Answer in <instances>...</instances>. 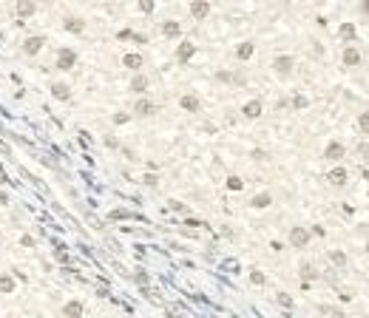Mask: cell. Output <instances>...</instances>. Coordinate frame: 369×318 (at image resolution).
<instances>
[{"label":"cell","instance_id":"cell-1","mask_svg":"<svg viewBox=\"0 0 369 318\" xmlns=\"http://www.w3.org/2000/svg\"><path fill=\"white\" fill-rule=\"evenodd\" d=\"M43 46H46V37L43 34H31V37H26V40H23V54L34 57Z\"/></svg>","mask_w":369,"mask_h":318},{"label":"cell","instance_id":"cell-2","mask_svg":"<svg viewBox=\"0 0 369 318\" xmlns=\"http://www.w3.org/2000/svg\"><path fill=\"white\" fill-rule=\"evenodd\" d=\"M74 63H77V54H74L71 49H60L57 51V68H60V71L74 68Z\"/></svg>","mask_w":369,"mask_h":318},{"label":"cell","instance_id":"cell-3","mask_svg":"<svg viewBox=\"0 0 369 318\" xmlns=\"http://www.w3.org/2000/svg\"><path fill=\"white\" fill-rule=\"evenodd\" d=\"M17 290V282H14L12 273H0V293L3 295H12Z\"/></svg>","mask_w":369,"mask_h":318},{"label":"cell","instance_id":"cell-4","mask_svg":"<svg viewBox=\"0 0 369 318\" xmlns=\"http://www.w3.org/2000/svg\"><path fill=\"white\" fill-rule=\"evenodd\" d=\"M14 12H17L20 17H31V14L37 12V3L34 0H17V3H14Z\"/></svg>","mask_w":369,"mask_h":318},{"label":"cell","instance_id":"cell-5","mask_svg":"<svg viewBox=\"0 0 369 318\" xmlns=\"http://www.w3.org/2000/svg\"><path fill=\"white\" fill-rule=\"evenodd\" d=\"M63 315L66 318H80L83 315V304L80 301H68V304L63 307Z\"/></svg>","mask_w":369,"mask_h":318},{"label":"cell","instance_id":"cell-6","mask_svg":"<svg viewBox=\"0 0 369 318\" xmlns=\"http://www.w3.org/2000/svg\"><path fill=\"white\" fill-rule=\"evenodd\" d=\"M51 94H54L57 100H71V88H68L66 83H54V86H51Z\"/></svg>","mask_w":369,"mask_h":318},{"label":"cell","instance_id":"cell-7","mask_svg":"<svg viewBox=\"0 0 369 318\" xmlns=\"http://www.w3.org/2000/svg\"><path fill=\"white\" fill-rule=\"evenodd\" d=\"M136 114H139V116L154 114V103H148V100H139V103H136Z\"/></svg>","mask_w":369,"mask_h":318},{"label":"cell","instance_id":"cell-8","mask_svg":"<svg viewBox=\"0 0 369 318\" xmlns=\"http://www.w3.org/2000/svg\"><path fill=\"white\" fill-rule=\"evenodd\" d=\"M66 31H71V34H80L83 31V23L77 17H66Z\"/></svg>","mask_w":369,"mask_h":318},{"label":"cell","instance_id":"cell-9","mask_svg":"<svg viewBox=\"0 0 369 318\" xmlns=\"http://www.w3.org/2000/svg\"><path fill=\"white\" fill-rule=\"evenodd\" d=\"M290 66H293V63H290V57H278V60H276V71H278V74H287Z\"/></svg>","mask_w":369,"mask_h":318},{"label":"cell","instance_id":"cell-10","mask_svg":"<svg viewBox=\"0 0 369 318\" xmlns=\"http://www.w3.org/2000/svg\"><path fill=\"white\" fill-rule=\"evenodd\" d=\"M191 12L196 14V17H204V14H208V3H193Z\"/></svg>","mask_w":369,"mask_h":318},{"label":"cell","instance_id":"cell-11","mask_svg":"<svg viewBox=\"0 0 369 318\" xmlns=\"http://www.w3.org/2000/svg\"><path fill=\"white\" fill-rule=\"evenodd\" d=\"M125 66H128V68H139V66H142V57L128 54V57H125Z\"/></svg>","mask_w":369,"mask_h":318},{"label":"cell","instance_id":"cell-12","mask_svg":"<svg viewBox=\"0 0 369 318\" xmlns=\"http://www.w3.org/2000/svg\"><path fill=\"white\" fill-rule=\"evenodd\" d=\"M191 54H193V46L191 43H182V49H179V60H188Z\"/></svg>","mask_w":369,"mask_h":318},{"label":"cell","instance_id":"cell-13","mask_svg":"<svg viewBox=\"0 0 369 318\" xmlns=\"http://www.w3.org/2000/svg\"><path fill=\"white\" fill-rule=\"evenodd\" d=\"M258 111H261V105H258V103L244 105V114H247V116H258Z\"/></svg>","mask_w":369,"mask_h":318},{"label":"cell","instance_id":"cell-14","mask_svg":"<svg viewBox=\"0 0 369 318\" xmlns=\"http://www.w3.org/2000/svg\"><path fill=\"white\" fill-rule=\"evenodd\" d=\"M182 105H184V108H188V111H196V108H199L196 97H184V100H182Z\"/></svg>","mask_w":369,"mask_h":318},{"label":"cell","instance_id":"cell-15","mask_svg":"<svg viewBox=\"0 0 369 318\" xmlns=\"http://www.w3.org/2000/svg\"><path fill=\"white\" fill-rule=\"evenodd\" d=\"M250 54H253V46H250V43H244V46L239 49V57H241V60H247Z\"/></svg>","mask_w":369,"mask_h":318},{"label":"cell","instance_id":"cell-16","mask_svg":"<svg viewBox=\"0 0 369 318\" xmlns=\"http://www.w3.org/2000/svg\"><path fill=\"white\" fill-rule=\"evenodd\" d=\"M165 34H168V37H176V34H179V26H176V23H165Z\"/></svg>","mask_w":369,"mask_h":318},{"label":"cell","instance_id":"cell-17","mask_svg":"<svg viewBox=\"0 0 369 318\" xmlns=\"http://www.w3.org/2000/svg\"><path fill=\"white\" fill-rule=\"evenodd\" d=\"M145 86H148V83H145V77H136L134 83H131V88H134V91H142Z\"/></svg>","mask_w":369,"mask_h":318},{"label":"cell","instance_id":"cell-18","mask_svg":"<svg viewBox=\"0 0 369 318\" xmlns=\"http://www.w3.org/2000/svg\"><path fill=\"white\" fill-rule=\"evenodd\" d=\"M293 242H295V245H304V242H307V236H304V230H295V233H293Z\"/></svg>","mask_w":369,"mask_h":318},{"label":"cell","instance_id":"cell-19","mask_svg":"<svg viewBox=\"0 0 369 318\" xmlns=\"http://www.w3.org/2000/svg\"><path fill=\"white\" fill-rule=\"evenodd\" d=\"M267 202H270V196H256V202L253 205H256V208H264Z\"/></svg>","mask_w":369,"mask_h":318},{"label":"cell","instance_id":"cell-20","mask_svg":"<svg viewBox=\"0 0 369 318\" xmlns=\"http://www.w3.org/2000/svg\"><path fill=\"white\" fill-rule=\"evenodd\" d=\"M20 245H23V247H31V245H34V239H31V236H23V239H20Z\"/></svg>","mask_w":369,"mask_h":318},{"label":"cell","instance_id":"cell-21","mask_svg":"<svg viewBox=\"0 0 369 318\" xmlns=\"http://www.w3.org/2000/svg\"><path fill=\"white\" fill-rule=\"evenodd\" d=\"M0 205H9V196L6 193H0Z\"/></svg>","mask_w":369,"mask_h":318}]
</instances>
